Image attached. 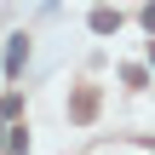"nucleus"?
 Masks as SVG:
<instances>
[{"label": "nucleus", "instance_id": "obj_5", "mask_svg": "<svg viewBox=\"0 0 155 155\" xmlns=\"http://www.w3.org/2000/svg\"><path fill=\"white\" fill-rule=\"evenodd\" d=\"M144 29H155V0H150V6H144Z\"/></svg>", "mask_w": 155, "mask_h": 155}, {"label": "nucleus", "instance_id": "obj_6", "mask_svg": "<svg viewBox=\"0 0 155 155\" xmlns=\"http://www.w3.org/2000/svg\"><path fill=\"white\" fill-rule=\"evenodd\" d=\"M0 132H6V127H0ZM0 150H6V138H0Z\"/></svg>", "mask_w": 155, "mask_h": 155}, {"label": "nucleus", "instance_id": "obj_7", "mask_svg": "<svg viewBox=\"0 0 155 155\" xmlns=\"http://www.w3.org/2000/svg\"><path fill=\"white\" fill-rule=\"evenodd\" d=\"M150 63H155V46H150Z\"/></svg>", "mask_w": 155, "mask_h": 155}, {"label": "nucleus", "instance_id": "obj_4", "mask_svg": "<svg viewBox=\"0 0 155 155\" xmlns=\"http://www.w3.org/2000/svg\"><path fill=\"white\" fill-rule=\"evenodd\" d=\"M6 150H12V155H23V150H29V132H23V127H12V138H6Z\"/></svg>", "mask_w": 155, "mask_h": 155}, {"label": "nucleus", "instance_id": "obj_2", "mask_svg": "<svg viewBox=\"0 0 155 155\" xmlns=\"http://www.w3.org/2000/svg\"><path fill=\"white\" fill-rule=\"evenodd\" d=\"M115 29H121V12L115 6H98L92 12V35H115Z\"/></svg>", "mask_w": 155, "mask_h": 155}, {"label": "nucleus", "instance_id": "obj_3", "mask_svg": "<svg viewBox=\"0 0 155 155\" xmlns=\"http://www.w3.org/2000/svg\"><path fill=\"white\" fill-rule=\"evenodd\" d=\"M23 63H29V40H23V35H12V46H6V75H17Z\"/></svg>", "mask_w": 155, "mask_h": 155}, {"label": "nucleus", "instance_id": "obj_1", "mask_svg": "<svg viewBox=\"0 0 155 155\" xmlns=\"http://www.w3.org/2000/svg\"><path fill=\"white\" fill-rule=\"evenodd\" d=\"M69 115H75V121H92V115H98V86H81V92L69 98Z\"/></svg>", "mask_w": 155, "mask_h": 155}]
</instances>
